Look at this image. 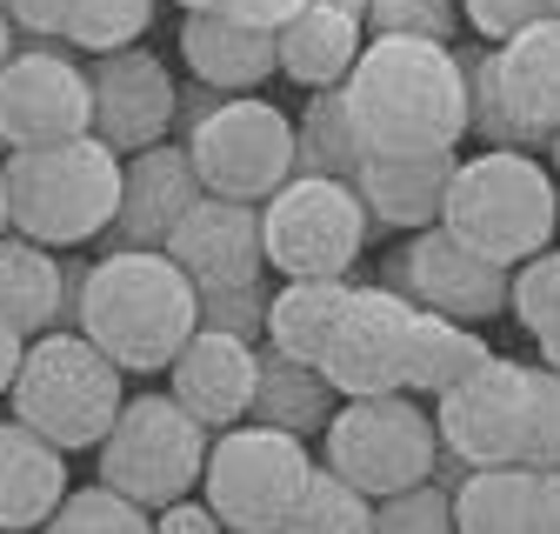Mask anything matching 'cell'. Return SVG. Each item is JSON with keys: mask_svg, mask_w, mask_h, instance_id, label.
I'll return each instance as SVG.
<instances>
[{"mask_svg": "<svg viewBox=\"0 0 560 534\" xmlns=\"http://www.w3.org/2000/svg\"><path fill=\"white\" fill-rule=\"evenodd\" d=\"M547 14H560V0H547Z\"/></svg>", "mask_w": 560, "mask_h": 534, "instance_id": "cell-50", "label": "cell"}, {"mask_svg": "<svg viewBox=\"0 0 560 534\" xmlns=\"http://www.w3.org/2000/svg\"><path fill=\"white\" fill-rule=\"evenodd\" d=\"M120 368L88 341L81 327H47L27 341L21 374L8 387V408L21 428H34L40 441H54L60 454H81L101 448L107 428L120 421Z\"/></svg>", "mask_w": 560, "mask_h": 534, "instance_id": "cell-4", "label": "cell"}, {"mask_svg": "<svg viewBox=\"0 0 560 534\" xmlns=\"http://www.w3.org/2000/svg\"><path fill=\"white\" fill-rule=\"evenodd\" d=\"M180 141H187V161H194L207 194L254 200V208L273 187H288L294 161H301L294 154V120L260 94H228L207 120H194Z\"/></svg>", "mask_w": 560, "mask_h": 534, "instance_id": "cell-10", "label": "cell"}, {"mask_svg": "<svg viewBox=\"0 0 560 534\" xmlns=\"http://www.w3.org/2000/svg\"><path fill=\"white\" fill-rule=\"evenodd\" d=\"M534 508V467H467V481L454 488V534H527Z\"/></svg>", "mask_w": 560, "mask_h": 534, "instance_id": "cell-29", "label": "cell"}, {"mask_svg": "<svg viewBox=\"0 0 560 534\" xmlns=\"http://www.w3.org/2000/svg\"><path fill=\"white\" fill-rule=\"evenodd\" d=\"M207 448H214V428H200L174 394H127L120 400V421L107 428L101 454V488L127 495L133 508H167L180 495L200 488V467Z\"/></svg>", "mask_w": 560, "mask_h": 534, "instance_id": "cell-6", "label": "cell"}, {"mask_svg": "<svg viewBox=\"0 0 560 534\" xmlns=\"http://www.w3.org/2000/svg\"><path fill=\"white\" fill-rule=\"evenodd\" d=\"M340 94L368 154H454L467 141V67L447 40L368 34Z\"/></svg>", "mask_w": 560, "mask_h": 534, "instance_id": "cell-1", "label": "cell"}, {"mask_svg": "<svg viewBox=\"0 0 560 534\" xmlns=\"http://www.w3.org/2000/svg\"><path fill=\"white\" fill-rule=\"evenodd\" d=\"M94 134V88L88 67L67 54L60 40H27L14 60L0 67V148L34 154Z\"/></svg>", "mask_w": 560, "mask_h": 534, "instance_id": "cell-11", "label": "cell"}, {"mask_svg": "<svg viewBox=\"0 0 560 534\" xmlns=\"http://www.w3.org/2000/svg\"><path fill=\"white\" fill-rule=\"evenodd\" d=\"M508 314L534 334L540 368H560V247H540L534 260L514 267V301Z\"/></svg>", "mask_w": 560, "mask_h": 534, "instance_id": "cell-32", "label": "cell"}, {"mask_svg": "<svg viewBox=\"0 0 560 534\" xmlns=\"http://www.w3.org/2000/svg\"><path fill=\"white\" fill-rule=\"evenodd\" d=\"M294 174H327V181H347L354 187L361 161H368V141H361V127H354V107H347L340 88H320L307 94L301 120H294Z\"/></svg>", "mask_w": 560, "mask_h": 534, "instance_id": "cell-28", "label": "cell"}, {"mask_svg": "<svg viewBox=\"0 0 560 534\" xmlns=\"http://www.w3.org/2000/svg\"><path fill=\"white\" fill-rule=\"evenodd\" d=\"M527 534H560V467L534 475V508H527Z\"/></svg>", "mask_w": 560, "mask_h": 534, "instance_id": "cell-43", "label": "cell"}, {"mask_svg": "<svg viewBox=\"0 0 560 534\" xmlns=\"http://www.w3.org/2000/svg\"><path fill=\"white\" fill-rule=\"evenodd\" d=\"M273 47H280V74L301 81L307 94L347 88V74H354V60L368 47V21L327 8V0H307V8L273 34Z\"/></svg>", "mask_w": 560, "mask_h": 534, "instance_id": "cell-23", "label": "cell"}, {"mask_svg": "<svg viewBox=\"0 0 560 534\" xmlns=\"http://www.w3.org/2000/svg\"><path fill=\"white\" fill-rule=\"evenodd\" d=\"M374 534H454V488L434 475L374 501Z\"/></svg>", "mask_w": 560, "mask_h": 534, "instance_id": "cell-35", "label": "cell"}, {"mask_svg": "<svg viewBox=\"0 0 560 534\" xmlns=\"http://www.w3.org/2000/svg\"><path fill=\"white\" fill-rule=\"evenodd\" d=\"M413 301L387 281L347 288V307L334 321V341L320 355V374L340 400L368 394H407V348H413Z\"/></svg>", "mask_w": 560, "mask_h": 534, "instance_id": "cell-12", "label": "cell"}, {"mask_svg": "<svg viewBox=\"0 0 560 534\" xmlns=\"http://www.w3.org/2000/svg\"><path fill=\"white\" fill-rule=\"evenodd\" d=\"M0 154H8V148H0Z\"/></svg>", "mask_w": 560, "mask_h": 534, "instance_id": "cell-51", "label": "cell"}, {"mask_svg": "<svg viewBox=\"0 0 560 534\" xmlns=\"http://www.w3.org/2000/svg\"><path fill=\"white\" fill-rule=\"evenodd\" d=\"M60 501H67V454L8 415L0 421V534H40Z\"/></svg>", "mask_w": 560, "mask_h": 534, "instance_id": "cell-22", "label": "cell"}, {"mask_svg": "<svg viewBox=\"0 0 560 534\" xmlns=\"http://www.w3.org/2000/svg\"><path fill=\"white\" fill-rule=\"evenodd\" d=\"M394 267V281L413 307H428V314H447V321H501L508 301H514V267L501 260H487L474 254L467 241H454L447 228H420L407 234V247L387 260Z\"/></svg>", "mask_w": 560, "mask_h": 534, "instance_id": "cell-14", "label": "cell"}, {"mask_svg": "<svg viewBox=\"0 0 560 534\" xmlns=\"http://www.w3.org/2000/svg\"><path fill=\"white\" fill-rule=\"evenodd\" d=\"M547 167H553V181H560V134L547 141Z\"/></svg>", "mask_w": 560, "mask_h": 534, "instance_id": "cell-48", "label": "cell"}, {"mask_svg": "<svg viewBox=\"0 0 560 534\" xmlns=\"http://www.w3.org/2000/svg\"><path fill=\"white\" fill-rule=\"evenodd\" d=\"M494 74H501V94L514 107L521 127H534L540 141L560 134V14L521 27L514 40L494 47Z\"/></svg>", "mask_w": 560, "mask_h": 534, "instance_id": "cell-24", "label": "cell"}, {"mask_svg": "<svg viewBox=\"0 0 560 534\" xmlns=\"http://www.w3.org/2000/svg\"><path fill=\"white\" fill-rule=\"evenodd\" d=\"M0 234H14V208H8V167H0Z\"/></svg>", "mask_w": 560, "mask_h": 534, "instance_id": "cell-45", "label": "cell"}, {"mask_svg": "<svg viewBox=\"0 0 560 534\" xmlns=\"http://www.w3.org/2000/svg\"><path fill=\"white\" fill-rule=\"evenodd\" d=\"M8 60H14V21L0 14V67H8Z\"/></svg>", "mask_w": 560, "mask_h": 534, "instance_id": "cell-46", "label": "cell"}, {"mask_svg": "<svg viewBox=\"0 0 560 534\" xmlns=\"http://www.w3.org/2000/svg\"><path fill=\"white\" fill-rule=\"evenodd\" d=\"M307 475H314V454L301 434L241 421V428H221L214 448H207L200 501L228 521V534H280Z\"/></svg>", "mask_w": 560, "mask_h": 534, "instance_id": "cell-9", "label": "cell"}, {"mask_svg": "<svg viewBox=\"0 0 560 534\" xmlns=\"http://www.w3.org/2000/svg\"><path fill=\"white\" fill-rule=\"evenodd\" d=\"M174 267L200 288V294H221V288H247L267 281V241H260V208L254 200H221V194H200L194 208L180 214V228L167 234Z\"/></svg>", "mask_w": 560, "mask_h": 534, "instance_id": "cell-16", "label": "cell"}, {"mask_svg": "<svg viewBox=\"0 0 560 534\" xmlns=\"http://www.w3.org/2000/svg\"><path fill=\"white\" fill-rule=\"evenodd\" d=\"M21 355H27V334H21L14 321H0V400H8V387H14V374H21Z\"/></svg>", "mask_w": 560, "mask_h": 534, "instance_id": "cell-44", "label": "cell"}, {"mask_svg": "<svg viewBox=\"0 0 560 534\" xmlns=\"http://www.w3.org/2000/svg\"><path fill=\"white\" fill-rule=\"evenodd\" d=\"M527 368L534 361L494 355L467 381H454L434 400L441 454H454L460 467H508V461H521V441H527Z\"/></svg>", "mask_w": 560, "mask_h": 534, "instance_id": "cell-13", "label": "cell"}, {"mask_svg": "<svg viewBox=\"0 0 560 534\" xmlns=\"http://www.w3.org/2000/svg\"><path fill=\"white\" fill-rule=\"evenodd\" d=\"M280 534H374V501L314 461V475H307L301 501L288 508V521H280Z\"/></svg>", "mask_w": 560, "mask_h": 534, "instance_id": "cell-31", "label": "cell"}, {"mask_svg": "<svg viewBox=\"0 0 560 534\" xmlns=\"http://www.w3.org/2000/svg\"><path fill=\"white\" fill-rule=\"evenodd\" d=\"M327 8H340V14H361V21H368V0H327Z\"/></svg>", "mask_w": 560, "mask_h": 534, "instance_id": "cell-47", "label": "cell"}, {"mask_svg": "<svg viewBox=\"0 0 560 534\" xmlns=\"http://www.w3.org/2000/svg\"><path fill=\"white\" fill-rule=\"evenodd\" d=\"M334 408H340V394L327 387V374H320L314 361H288L280 348H260V374H254V408H247V421L307 441V434H327Z\"/></svg>", "mask_w": 560, "mask_h": 534, "instance_id": "cell-25", "label": "cell"}, {"mask_svg": "<svg viewBox=\"0 0 560 534\" xmlns=\"http://www.w3.org/2000/svg\"><path fill=\"white\" fill-rule=\"evenodd\" d=\"M494 361V341L467 321H447V314H413V348H407V394H428L441 400L454 381H467L474 368Z\"/></svg>", "mask_w": 560, "mask_h": 534, "instance_id": "cell-27", "label": "cell"}, {"mask_svg": "<svg viewBox=\"0 0 560 534\" xmlns=\"http://www.w3.org/2000/svg\"><path fill=\"white\" fill-rule=\"evenodd\" d=\"M88 88H94V141H107L120 161L140 154V148L174 141L180 88H174V67L161 54H148V47L94 54Z\"/></svg>", "mask_w": 560, "mask_h": 534, "instance_id": "cell-15", "label": "cell"}, {"mask_svg": "<svg viewBox=\"0 0 560 534\" xmlns=\"http://www.w3.org/2000/svg\"><path fill=\"white\" fill-rule=\"evenodd\" d=\"M267 301L273 288L267 281H247V288H221V294H200V327H221L234 341H267Z\"/></svg>", "mask_w": 560, "mask_h": 534, "instance_id": "cell-38", "label": "cell"}, {"mask_svg": "<svg viewBox=\"0 0 560 534\" xmlns=\"http://www.w3.org/2000/svg\"><path fill=\"white\" fill-rule=\"evenodd\" d=\"M460 27V0H368V34H413V40H447Z\"/></svg>", "mask_w": 560, "mask_h": 534, "instance_id": "cell-37", "label": "cell"}, {"mask_svg": "<svg viewBox=\"0 0 560 534\" xmlns=\"http://www.w3.org/2000/svg\"><path fill=\"white\" fill-rule=\"evenodd\" d=\"M174 8H180V14H194V8H221V0H174Z\"/></svg>", "mask_w": 560, "mask_h": 534, "instance_id": "cell-49", "label": "cell"}, {"mask_svg": "<svg viewBox=\"0 0 560 534\" xmlns=\"http://www.w3.org/2000/svg\"><path fill=\"white\" fill-rule=\"evenodd\" d=\"M521 467L547 475L560 467V368H527V441H521Z\"/></svg>", "mask_w": 560, "mask_h": 534, "instance_id": "cell-36", "label": "cell"}, {"mask_svg": "<svg viewBox=\"0 0 560 534\" xmlns=\"http://www.w3.org/2000/svg\"><path fill=\"white\" fill-rule=\"evenodd\" d=\"M460 67H467V134L480 148H521V154H540L547 141L534 127L514 120L508 94H501V74H494V47H460Z\"/></svg>", "mask_w": 560, "mask_h": 534, "instance_id": "cell-30", "label": "cell"}, {"mask_svg": "<svg viewBox=\"0 0 560 534\" xmlns=\"http://www.w3.org/2000/svg\"><path fill=\"white\" fill-rule=\"evenodd\" d=\"M0 14H8L14 34H27V40H60V27H67V0H0Z\"/></svg>", "mask_w": 560, "mask_h": 534, "instance_id": "cell-40", "label": "cell"}, {"mask_svg": "<svg viewBox=\"0 0 560 534\" xmlns=\"http://www.w3.org/2000/svg\"><path fill=\"white\" fill-rule=\"evenodd\" d=\"M148 21H154V0H67L60 47H81V54H120V47H140Z\"/></svg>", "mask_w": 560, "mask_h": 534, "instance_id": "cell-33", "label": "cell"}, {"mask_svg": "<svg viewBox=\"0 0 560 534\" xmlns=\"http://www.w3.org/2000/svg\"><path fill=\"white\" fill-rule=\"evenodd\" d=\"M174 400L200 421V428H241L247 408H254V374H260V348L254 341H234L221 327H194V341L174 355Z\"/></svg>", "mask_w": 560, "mask_h": 534, "instance_id": "cell-18", "label": "cell"}, {"mask_svg": "<svg viewBox=\"0 0 560 534\" xmlns=\"http://www.w3.org/2000/svg\"><path fill=\"white\" fill-rule=\"evenodd\" d=\"M347 288L354 281H280L273 301H267V341L260 348H280L288 361L320 368V355L334 341V321L347 307Z\"/></svg>", "mask_w": 560, "mask_h": 534, "instance_id": "cell-26", "label": "cell"}, {"mask_svg": "<svg viewBox=\"0 0 560 534\" xmlns=\"http://www.w3.org/2000/svg\"><path fill=\"white\" fill-rule=\"evenodd\" d=\"M40 534H154V514L101 481H88V488H67V501L47 514Z\"/></svg>", "mask_w": 560, "mask_h": 534, "instance_id": "cell-34", "label": "cell"}, {"mask_svg": "<svg viewBox=\"0 0 560 534\" xmlns=\"http://www.w3.org/2000/svg\"><path fill=\"white\" fill-rule=\"evenodd\" d=\"M207 187L187 161V141H161L120 161V214L107 228V247H167L180 214L194 208Z\"/></svg>", "mask_w": 560, "mask_h": 534, "instance_id": "cell-17", "label": "cell"}, {"mask_svg": "<svg viewBox=\"0 0 560 534\" xmlns=\"http://www.w3.org/2000/svg\"><path fill=\"white\" fill-rule=\"evenodd\" d=\"M180 60H187V74L200 88H214V94H260L273 74H280V47L273 34L221 14V8H194L180 14Z\"/></svg>", "mask_w": 560, "mask_h": 534, "instance_id": "cell-19", "label": "cell"}, {"mask_svg": "<svg viewBox=\"0 0 560 534\" xmlns=\"http://www.w3.org/2000/svg\"><path fill=\"white\" fill-rule=\"evenodd\" d=\"M460 21H467L487 47H501V40H514L521 27L547 21V0H460Z\"/></svg>", "mask_w": 560, "mask_h": 534, "instance_id": "cell-39", "label": "cell"}, {"mask_svg": "<svg viewBox=\"0 0 560 534\" xmlns=\"http://www.w3.org/2000/svg\"><path fill=\"white\" fill-rule=\"evenodd\" d=\"M454 167H460V154H368L354 174V194L374 228L420 234V228H441Z\"/></svg>", "mask_w": 560, "mask_h": 534, "instance_id": "cell-20", "label": "cell"}, {"mask_svg": "<svg viewBox=\"0 0 560 534\" xmlns=\"http://www.w3.org/2000/svg\"><path fill=\"white\" fill-rule=\"evenodd\" d=\"M301 8H307V0H221V14H234V21H247L260 34H280Z\"/></svg>", "mask_w": 560, "mask_h": 534, "instance_id": "cell-42", "label": "cell"}, {"mask_svg": "<svg viewBox=\"0 0 560 534\" xmlns=\"http://www.w3.org/2000/svg\"><path fill=\"white\" fill-rule=\"evenodd\" d=\"M8 208H14V234L40 241V247H88L114 228L120 214V154L94 134L60 148H34V154H8Z\"/></svg>", "mask_w": 560, "mask_h": 534, "instance_id": "cell-5", "label": "cell"}, {"mask_svg": "<svg viewBox=\"0 0 560 534\" xmlns=\"http://www.w3.org/2000/svg\"><path fill=\"white\" fill-rule=\"evenodd\" d=\"M368 208L347 181L294 174L260 200V241L280 281H347V267L368 254Z\"/></svg>", "mask_w": 560, "mask_h": 534, "instance_id": "cell-8", "label": "cell"}, {"mask_svg": "<svg viewBox=\"0 0 560 534\" xmlns=\"http://www.w3.org/2000/svg\"><path fill=\"white\" fill-rule=\"evenodd\" d=\"M74 327L120 374H167L200 327V288L174 267L167 247H107L88 260Z\"/></svg>", "mask_w": 560, "mask_h": 534, "instance_id": "cell-2", "label": "cell"}, {"mask_svg": "<svg viewBox=\"0 0 560 534\" xmlns=\"http://www.w3.org/2000/svg\"><path fill=\"white\" fill-rule=\"evenodd\" d=\"M320 467L354 481L368 501H387L413 481H434L441 467V428L413 394H368L340 400L327 434H320Z\"/></svg>", "mask_w": 560, "mask_h": 534, "instance_id": "cell-7", "label": "cell"}, {"mask_svg": "<svg viewBox=\"0 0 560 534\" xmlns=\"http://www.w3.org/2000/svg\"><path fill=\"white\" fill-rule=\"evenodd\" d=\"M81 281L88 267H60L54 247L27 234H0V321H14L27 341L81 314Z\"/></svg>", "mask_w": 560, "mask_h": 534, "instance_id": "cell-21", "label": "cell"}, {"mask_svg": "<svg viewBox=\"0 0 560 534\" xmlns=\"http://www.w3.org/2000/svg\"><path fill=\"white\" fill-rule=\"evenodd\" d=\"M154 534H228V521L207 508L200 495H180V501L154 508Z\"/></svg>", "mask_w": 560, "mask_h": 534, "instance_id": "cell-41", "label": "cell"}, {"mask_svg": "<svg viewBox=\"0 0 560 534\" xmlns=\"http://www.w3.org/2000/svg\"><path fill=\"white\" fill-rule=\"evenodd\" d=\"M441 228L454 241H467L474 254L501 260V267H521L534 260L540 247H553V228H560V181L540 154H521V148H480L454 167L447 181V208H441Z\"/></svg>", "mask_w": 560, "mask_h": 534, "instance_id": "cell-3", "label": "cell"}]
</instances>
